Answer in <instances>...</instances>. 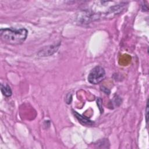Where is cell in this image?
Masks as SVG:
<instances>
[{
    "label": "cell",
    "instance_id": "52a82bcc",
    "mask_svg": "<svg viewBox=\"0 0 149 149\" xmlns=\"http://www.w3.org/2000/svg\"><path fill=\"white\" fill-rule=\"evenodd\" d=\"M101 90L102 91H104L105 93H106V94H109V93H110V91L109 90H108L107 88H105V87H101Z\"/></svg>",
    "mask_w": 149,
    "mask_h": 149
},
{
    "label": "cell",
    "instance_id": "3957f363",
    "mask_svg": "<svg viewBox=\"0 0 149 149\" xmlns=\"http://www.w3.org/2000/svg\"><path fill=\"white\" fill-rule=\"evenodd\" d=\"M61 42H59L58 44L45 46L38 52L37 55L41 57L49 56L56 52L58 48H59Z\"/></svg>",
    "mask_w": 149,
    "mask_h": 149
},
{
    "label": "cell",
    "instance_id": "ba28073f",
    "mask_svg": "<svg viewBox=\"0 0 149 149\" xmlns=\"http://www.w3.org/2000/svg\"><path fill=\"white\" fill-rule=\"evenodd\" d=\"M68 100H67L66 101V102L68 103V104H70V102H71V100H70H70H72V95L71 94H69V95H68V96H67V97H66V100H68Z\"/></svg>",
    "mask_w": 149,
    "mask_h": 149
},
{
    "label": "cell",
    "instance_id": "8992f818",
    "mask_svg": "<svg viewBox=\"0 0 149 149\" xmlns=\"http://www.w3.org/2000/svg\"><path fill=\"white\" fill-rule=\"evenodd\" d=\"M148 100L147 101V104H146V120L147 123L148 122Z\"/></svg>",
    "mask_w": 149,
    "mask_h": 149
},
{
    "label": "cell",
    "instance_id": "7a4b0ae2",
    "mask_svg": "<svg viewBox=\"0 0 149 149\" xmlns=\"http://www.w3.org/2000/svg\"><path fill=\"white\" fill-rule=\"evenodd\" d=\"M105 77V69L101 66L93 68L88 75V81L92 84H97L101 82Z\"/></svg>",
    "mask_w": 149,
    "mask_h": 149
},
{
    "label": "cell",
    "instance_id": "5b68a950",
    "mask_svg": "<svg viewBox=\"0 0 149 149\" xmlns=\"http://www.w3.org/2000/svg\"><path fill=\"white\" fill-rule=\"evenodd\" d=\"M1 91L2 93V94L6 97H9L12 95V90H11L10 86L7 84H1Z\"/></svg>",
    "mask_w": 149,
    "mask_h": 149
},
{
    "label": "cell",
    "instance_id": "6da1fadb",
    "mask_svg": "<svg viewBox=\"0 0 149 149\" xmlns=\"http://www.w3.org/2000/svg\"><path fill=\"white\" fill-rule=\"evenodd\" d=\"M28 31L24 28L19 29L5 28L0 30L1 40L10 45H16L22 44L27 38Z\"/></svg>",
    "mask_w": 149,
    "mask_h": 149
},
{
    "label": "cell",
    "instance_id": "277c9868",
    "mask_svg": "<svg viewBox=\"0 0 149 149\" xmlns=\"http://www.w3.org/2000/svg\"><path fill=\"white\" fill-rule=\"evenodd\" d=\"M73 113L74 115V116L78 119L79 122H80L82 125H88V126H91L93 125L94 122L90 120H89L88 119L81 116V115L79 114L77 112H76V111H73Z\"/></svg>",
    "mask_w": 149,
    "mask_h": 149
}]
</instances>
